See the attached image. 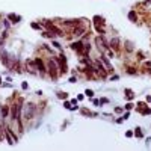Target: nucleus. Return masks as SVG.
<instances>
[{"label":"nucleus","mask_w":151,"mask_h":151,"mask_svg":"<svg viewBox=\"0 0 151 151\" xmlns=\"http://www.w3.org/2000/svg\"><path fill=\"white\" fill-rule=\"evenodd\" d=\"M6 113H8V109H6V107H3V109H2V115L6 116Z\"/></svg>","instance_id":"obj_7"},{"label":"nucleus","mask_w":151,"mask_h":151,"mask_svg":"<svg viewBox=\"0 0 151 151\" xmlns=\"http://www.w3.org/2000/svg\"><path fill=\"white\" fill-rule=\"evenodd\" d=\"M33 115H35V104H32V103L26 104L24 106V118L26 120H32Z\"/></svg>","instance_id":"obj_1"},{"label":"nucleus","mask_w":151,"mask_h":151,"mask_svg":"<svg viewBox=\"0 0 151 151\" xmlns=\"http://www.w3.org/2000/svg\"><path fill=\"white\" fill-rule=\"evenodd\" d=\"M71 48L73 50H77V51H82V44L80 42H74V44H71Z\"/></svg>","instance_id":"obj_4"},{"label":"nucleus","mask_w":151,"mask_h":151,"mask_svg":"<svg viewBox=\"0 0 151 151\" xmlns=\"http://www.w3.org/2000/svg\"><path fill=\"white\" fill-rule=\"evenodd\" d=\"M86 94H88L89 97H92V95H94V92H92V91H91V89H88V91H86Z\"/></svg>","instance_id":"obj_8"},{"label":"nucleus","mask_w":151,"mask_h":151,"mask_svg":"<svg viewBox=\"0 0 151 151\" xmlns=\"http://www.w3.org/2000/svg\"><path fill=\"white\" fill-rule=\"evenodd\" d=\"M18 109H20V106H14L12 107V118H14V120H17V118H18Z\"/></svg>","instance_id":"obj_3"},{"label":"nucleus","mask_w":151,"mask_h":151,"mask_svg":"<svg viewBox=\"0 0 151 151\" xmlns=\"http://www.w3.org/2000/svg\"><path fill=\"white\" fill-rule=\"evenodd\" d=\"M101 61H103V62H104V65L107 67V69H109V71H112V67L109 65V62H107V61H106V59H104V57H101Z\"/></svg>","instance_id":"obj_6"},{"label":"nucleus","mask_w":151,"mask_h":151,"mask_svg":"<svg viewBox=\"0 0 151 151\" xmlns=\"http://www.w3.org/2000/svg\"><path fill=\"white\" fill-rule=\"evenodd\" d=\"M48 71H50V74H51V77H56L57 76V65H56V62L55 61H48Z\"/></svg>","instance_id":"obj_2"},{"label":"nucleus","mask_w":151,"mask_h":151,"mask_svg":"<svg viewBox=\"0 0 151 151\" xmlns=\"http://www.w3.org/2000/svg\"><path fill=\"white\" fill-rule=\"evenodd\" d=\"M36 65H38V68H39V71H45V69H44V65H42V62L39 61V59H36Z\"/></svg>","instance_id":"obj_5"}]
</instances>
